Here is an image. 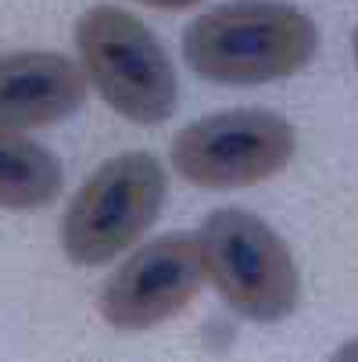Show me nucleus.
<instances>
[{
	"label": "nucleus",
	"instance_id": "nucleus-5",
	"mask_svg": "<svg viewBox=\"0 0 358 362\" xmlns=\"http://www.w3.org/2000/svg\"><path fill=\"white\" fill-rule=\"evenodd\" d=\"M297 151L294 126L276 112H215L179 129L169 144L172 169L204 190L265 183L283 173Z\"/></svg>",
	"mask_w": 358,
	"mask_h": 362
},
{
	"label": "nucleus",
	"instance_id": "nucleus-3",
	"mask_svg": "<svg viewBox=\"0 0 358 362\" xmlns=\"http://www.w3.org/2000/svg\"><path fill=\"white\" fill-rule=\"evenodd\" d=\"M204 273L237 316L251 323H280L297 301V266L283 237L254 212L219 209L197 230Z\"/></svg>",
	"mask_w": 358,
	"mask_h": 362
},
{
	"label": "nucleus",
	"instance_id": "nucleus-6",
	"mask_svg": "<svg viewBox=\"0 0 358 362\" xmlns=\"http://www.w3.org/2000/svg\"><path fill=\"white\" fill-rule=\"evenodd\" d=\"M204 280L208 273H204L197 233H165L136 247L108 276L97 308L115 330H150L179 316L197 298Z\"/></svg>",
	"mask_w": 358,
	"mask_h": 362
},
{
	"label": "nucleus",
	"instance_id": "nucleus-8",
	"mask_svg": "<svg viewBox=\"0 0 358 362\" xmlns=\"http://www.w3.org/2000/svg\"><path fill=\"white\" fill-rule=\"evenodd\" d=\"M61 194V162L43 144L0 126V209L36 212Z\"/></svg>",
	"mask_w": 358,
	"mask_h": 362
},
{
	"label": "nucleus",
	"instance_id": "nucleus-1",
	"mask_svg": "<svg viewBox=\"0 0 358 362\" xmlns=\"http://www.w3.org/2000/svg\"><path fill=\"white\" fill-rule=\"evenodd\" d=\"M316 22L283 0H229L186 25L183 58L212 83L258 86L301 72L316 58Z\"/></svg>",
	"mask_w": 358,
	"mask_h": 362
},
{
	"label": "nucleus",
	"instance_id": "nucleus-11",
	"mask_svg": "<svg viewBox=\"0 0 358 362\" xmlns=\"http://www.w3.org/2000/svg\"><path fill=\"white\" fill-rule=\"evenodd\" d=\"M354 62H358V33H354Z\"/></svg>",
	"mask_w": 358,
	"mask_h": 362
},
{
	"label": "nucleus",
	"instance_id": "nucleus-4",
	"mask_svg": "<svg viewBox=\"0 0 358 362\" xmlns=\"http://www.w3.org/2000/svg\"><path fill=\"white\" fill-rule=\"evenodd\" d=\"M165 169L155 154L129 151L108 158L68 201L61 219V251L76 266H105L133 247L165 204Z\"/></svg>",
	"mask_w": 358,
	"mask_h": 362
},
{
	"label": "nucleus",
	"instance_id": "nucleus-7",
	"mask_svg": "<svg viewBox=\"0 0 358 362\" xmlns=\"http://www.w3.org/2000/svg\"><path fill=\"white\" fill-rule=\"evenodd\" d=\"M86 69L54 50L0 54V126L36 129L79 112L86 100Z\"/></svg>",
	"mask_w": 358,
	"mask_h": 362
},
{
	"label": "nucleus",
	"instance_id": "nucleus-2",
	"mask_svg": "<svg viewBox=\"0 0 358 362\" xmlns=\"http://www.w3.org/2000/svg\"><path fill=\"white\" fill-rule=\"evenodd\" d=\"M76 47L86 79L115 115L136 126H158L176 112V69L136 15L115 4L90 8L76 22Z\"/></svg>",
	"mask_w": 358,
	"mask_h": 362
},
{
	"label": "nucleus",
	"instance_id": "nucleus-10",
	"mask_svg": "<svg viewBox=\"0 0 358 362\" xmlns=\"http://www.w3.org/2000/svg\"><path fill=\"white\" fill-rule=\"evenodd\" d=\"M337 355H340V358H351V355H358V341H354V344H344Z\"/></svg>",
	"mask_w": 358,
	"mask_h": 362
},
{
	"label": "nucleus",
	"instance_id": "nucleus-9",
	"mask_svg": "<svg viewBox=\"0 0 358 362\" xmlns=\"http://www.w3.org/2000/svg\"><path fill=\"white\" fill-rule=\"evenodd\" d=\"M147 8H162V11H183V8H193L201 0H140Z\"/></svg>",
	"mask_w": 358,
	"mask_h": 362
}]
</instances>
